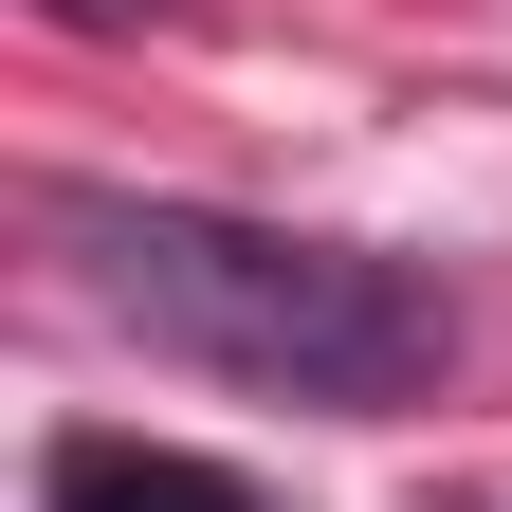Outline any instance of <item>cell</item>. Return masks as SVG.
I'll return each mask as SVG.
<instances>
[{"instance_id":"1","label":"cell","mask_w":512,"mask_h":512,"mask_svg":"<svg viewBox=\"0 0 512 512\" xmlns=\"http://www.w3.org/2000/svg\"><path fill=\"white\" fill-rule=\"evenodd\" d=\"M74 275L110 330H147L220 384H275V403H421L458 366V311H439L403 256L366 238H293V220H220V202H74Z\"/></svg>"},{"instance_id":"2","label":"cell","mask_w":512,"mask_h":512,"mask_svg":"<svg viewBox=\"0 0 512 512\" xmlns=\"http://www.w3.org/2000/svg\"><path fill=\"white\" fill-rule=\"evenodd\" d=\"M37 494H55V512H275L238 458H183V439H128V421H74Z\"/></svg>"}]
</instances>
